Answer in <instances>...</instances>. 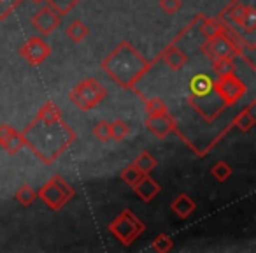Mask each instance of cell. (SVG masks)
<instances>
[{
    "label": "cell",
    "instance_id": "d4e9b609",
    "mask_svg": "<svg viewBox=\"0 0 256 253\" xmlns=\"http://www.w3.org/2000/svg\"><path fill=\"white\" fill-rule=\"evenodd\" d=\"M151 248H153L154 251H158V253H168L172 248H174V241H172V237L168 234L162 232V234H158L156 237H154Z\"/></svg>",
    "mask_w": 256,
    "mask_h": 253
},
{
    "label": "cell",
    "instance_id": "603a6c76",
    "mask_svg": "<svg viewBox=\"0 0 256 253\" xmlns=\"http://www.w3.org/2000/svg\"><path fill=\"white\" fill-rule=\"evenodd\" d=\"M128 134H130V127H128L123 120L110 121V141H114V143H121V141L126 139Z\"/></svg>",
    "mask_w": 256,
    "mask_h": 253
},
{
    "label": "cell",
    "instance_id": "52a82bcc",
    "mask_svg": "<svg viewBox=\"0 0 256 253\" xmlns=\"http://www.w3.org/2000/svg\"><path fill=\"white\" fill-rule=\"evenodd\" d=\"M212 88H214V92L218 93V97L221 99L224 107L235 106V104L246 95V92H248L246 83L242 81L235 72L218 76L216 81H212Z\"/></svg>",
    "mask_w": 256,
    "mask_h": 253
},
{
    "label": "cell",
    "instance_id": "9c48e42d",
    "mask_svg": "<svg viewBox=\"0 0 256 253\" xmlns=\"http://www.w3.org/2000/svg\"><path fill=\"white\" fill-rule=\"evenodd\" d=\"M146 129L153 134L158 139H165L170 132L178 130V125L176 120L168 111H162V113H154V114H148L146 120H144Z\"/></svg>",
    "mask_w": 256,
    "mask_h": 253
},
{
    "label": "cell",
    "instance_id": "7a4b0ae2",
    "mask_svg": "<svg viewBox=\"0 0 256 253\" xmlns=\"http://www.w3.org/2000/svg\"><path fill=\"white\" fill-rule=\"evenodd\" d=\"M156 65V60H148L137 51L130 41H121L102 62H100V69L116 83L120 88L123 90H132L139 97L142 93L137 90V83L150 72V69Z\"/></svg>",
    "mask_w": 256,
    "mask_h": 253
},
{
    "label": "cell",
    "instance_id": "44dd1931",
    "mask_svg": "<svg viewBox=\"0 0 256 253\" xmlns=\"http://www.w3.org/2000/svg\"><path fill=\"white\" fill-rule=\"evenodd\" d=\"M232 174H234V169H232V165L226 164L224 160L216 162V164L210 167V176L220 183L228 181V178H232Z\"/></svg>",
    "mask_w": 256,
    "mask_h": 253
},
{
    "label": "cell",
    "instance_id": "ba28073f",
    "mask_svg": "<svg viewBox=\"0 0 256 253\" xmlns=\"http://www.w3.org/2000/svg\"><path fill=\"white\" fill-rule=\"evenodd\" d=\"M18 53L28 65L37 67V65L44 64L51 57V46L46 43L44 37L36 36V37H30L28 41H25L20 46Z\"/></svg>",
    "mask_w": 256,
    "mask_h": 253
},
{
    "label": "cell",
    "instance_id": "ac0fdd59",
    "mask_svg": "<svg viewBox=\"0 0 256 253\" xmlns=\"http://www.w3.org/2000/svg\"><path fill=\"white\" fill-rule=\"evenodd\" d=\"M132 164L136 165V167L139 169L142 174H151V172L156 169L158 162H156V158H154L153 155L150 153V151H140Z\"/></svg>",
    "mask_w": 256,
    "mask_h": 253
},
{
    "label": "cell",
    "instance_id": "ffe728a7",
    "mask_svg": "<svg viewBox=\"0 0 256 253\" xmlns=\"http://www.w3.org/2000/svg\"><path fill=\"white\" fill-rule=\"evenodd\" d=\"M14 199H16V202H20L22 206L28 207V206H32V204L36 202L37 192H36V190H34L30 185H22L18 190H16Z\"/></svg>",
    "mask_w": 256,
    "mask_h": 253
},
{
    "label": "cell",
    "instance_id": "83f0119b",
    "mask_svg": "<svg viewBox=\"0 0 256 253\" xmlns=\"http://www.w3.org/2000/svg\"><path fill=\"white\" fill-rule=\"evenodd\" d=\"M93 134H95V137L100 141V143H107V141H110V121H98V123L93 127Z\"/></svg>",
    "mask_w": 256,
    "mask_h": 253
},
{
    "label": "cell",
    "instance_id": "2e32d148",
    "mask_svg": "<svg viewBox=\"0 0 256 253\" xmlns=\"http://www.w3.org/2000/svg\"><path fill=\"white\" fill-rule=\"evenodd\" d=\"M65 34H67V37L72 41V43L79 44V43H82V41H84L86 37L90 36V29L81 22V20H74V22H70L67 25V29H65Z\"/></svg>",
    "mask_w": 256,
    "mask_h": 253
},
{
    "label": "cell",
    "instance_id": "4dcf8cb0",
    "mask_svg": "<svg viewBox=\"0 0 256 253\" xmlns=\"http://www.w3.org/2000/svg\"><path fill=\"white\" fill-rule=\"evenodd\" d=\"M32 2H34V4H42L44 0H32Z\"/></svg>",
    "mask_w": 256,
    "mask_h": 253
},
{
    "label": "cell",
    "instance_id": "4fadbf2b",
    "mask_svg": "<svg viewBox=\"0 0 256 253\" xmlns=\"http://www.w3.org/2000/svg\"><path fill=\"white\" fill-rule=\"evenodd\" d=\"M254 107H256V102L252 100L251 104H249L246 109H242L240 113L237 114V116L232 120V129H237L238 132L242 134H248L249 130L254 127L256 123V118H254Z\"/></svg>",
    "mask_w": 256,
    "mask_h": 253
},
{
    "label": "cell",
    "instance_id": "484cf974",
    "mask_svg": "<svg viewBox=\"0 0 256 253\" xmlns=\"http://www.w3.org/2000/svg\"><path fill=\"white\" fill-rule=\"evenodd\" d=\"M142 172L139 171V169L136 167L134 164H130V165H126V167L121 171V174H120V178H121V181L123 183H126L128 186H134L137 181H139L140 178H142Z\"/></svg>",
    "mask_w": 256,
    "mask_h": 253
},
{
    "label": "cell",
    "instance_id": "4316f807",
    "mask_svg": "<svg viewBox=\"0 0 256 253\" xmlns=\"http://www.w3.org/2000/svg\"><path fill=\"white\" fill-rule=\"evenodd\" d=\"M22 4L23 0H0V22L9 18Z\"/></svg>",
    "mask_w": 256,
    "mask_h": 253
},
{
    "label": "cell",
    "instance_id": "d6986e66",
    "mask_svg": "<svg viewBox=\"0 0 256 253\" xmlns=\"http://www.w3.org/2000/svg\"><path fill=\"white\" fill-rule=\"evenodd\" d=\"M224 29V23L221 22L220 18H204L202 22H200V34H202L206 39H209V37H212L214 34L221 32V30Z\"/></svg>",
    "mask_w": 256,
    "mask_h": 253
},
{
    "label": "cell",
    "instance_id": "6da1fadb",
    "mask_svg": "<svg viewBox=\"0 0 256 253\" xmlns=\"http://www.w3.org/2000/svg\"><path fill=\"white\" fill-rule=\"evenodd\" d=\"M22 136L25 146L46 165L54 164L78 139V134L64 120L62 109L53 100H46L40 106Z\"/></svg>",
    "mask_w": 256,
    "mask_h": 253
},
{
    "label": "cell",
    "instance_id": "8992f818",
    "mask_svg": "<svg viewBox=\"0 0 256 253\" xmlns=\"http://www.w3.org/2000/svg\"><path fill=\"white\" fill-rule=\"evenodd\" d=\"M202 53L209 58L210 62L218 60V58H224V57H242L244 58V48L230 36V32L226 30V25L221 32L214 34L212 37L206 39V43L202 44Z\"/></svg>",
    "mask_w": 256,
    "mask_h": 253
},
{
    "label": "cell",
    "instance_id": "8fae6325",
    "mask_svg": "<svg viewBox=\"0 0 256 253\" xmlns=\"http://www.w3.org/2000/svg\"><path fill=\"white\" fill-rule=\"evenodd\" d=\"M0 148L9 155H16L20 150H23L25 143H23L22 132H18L14 127L8 123L0 125Z\"/></svg>",
    "mask_w": 256,
    "mask_h": 253
},
{
    "label": "cell",
    "instance_id": "f1b7e54d",
    "mask_svg": "<svg viewBox=\"0 0 256 253\" xmlns=\"http://www.w3.org/2000/svg\"><path fill=\"white\" fill-rule=\"evenodd\" d=\"M144 109L148 114H154V113H162V111H168L165 100H162L160 97H153V99H148L144 102Z\"/></svg>",
    "mask_w": 256,
    "mask_h": 253
},
{
    "label": "cell",
    "instance_id": "cb8c5ba5",
    "mask_svg": "<svg viewBox=\"0 0 256 253\" xmlns=\"http://www.w3.org/2000/svg\"><path fill=\"white\" fill-rule=\"evenodd\" d=\"M212 71L216 72L218 76L223 74H230V72H235V58L234 57H224V58H218V60H212Z\"/></svg>",
    "mask_w": 256,
    "mask_h": 253
},
{
    "label": "cell",
    "instance_id": "277c9868",
    "mask_svg": "<svg viewBox=\"0 0 256 253\" xmlns=\"http://www.w3.org/2000/svg\"><path fill=\"white\" fill-rule=\"evenodd\" d=\"M109 232L112 237H116L123 246H130L140 237L146 225L144 221L134 213L132 209H123L112 221L109 223Z\"/></svg>",
    "mask_w": 256,
    "mask_h": 253
},
{
    "label": "cell",
    "instance_id": "5bb4252c",
    "mask_svg": "<svg viewBox=\"0 0 256 253\" xmlns=\"http://www.w3.org/2000/svg\"><path fill=\"white\" fill-rule=\"evenodd\" d=\"M170 209L178 218L186 220V218H190L196 211V202L190 195H186V193H179L170 202Z\"/></svg>",
    "mask_w": 256,
    "mask_h": 253
},
{
    "label": "cell",
    "instance_id": "5b68a950",
    "mask_svg": "<svg viewBox=\"0 0 256 253\" xmlns=\"http://www.w3.org/2000/svg\"><path fill=\"white\" fill-rule=\"evenodd\" d=\"M76 190L67 179L60 174H54L46 185H42L37 192V199H40L51 211H60L74 199Z\"/></svg>",
    "mask_w": 256,
    "mask_h": 253
},
{
    "label": "cell",
    "instance_id": "9a60e30c",
    "mask_svg": "<svg viewBox=\"0 0 256 253\" xmlns=\"http://www.w3.org/2000/svg\"><path fill=\"white\" fill-rule=\"evenodd\" d=\"M212 92V79L206 74H196L190 81V95L188 99H200Z\"/></svg>",
    "mask_w": 256,
    "mask_h": 253
},
{
    "label": "cell",
    "instance_id": "f546056e",
    "mask_svg": "<svg viewBox=\"0 0 256 253\" xmlns=\"http://www.w3.org/2000/svg\"><path fill=\"white\" fill-rule=\"evenodd\" d=\"M158 4H160V8L164 9L167 15H176V13L181 9L182 0H160Z\"/></svg>",
    "mask_w": 256,
    "mask_h": 253
},
{
    "label": "cell",
    "instance_id": "7402d4cb",
    "mask_svg": "<svg viewBox=\"0 0 256 253\" xmlns=\"http://www.w3.org/2000/svg\"><path fill=\"white\" fill-rule=\"evenodd\" d=\"M46 6H50L53 11H56L60 16H67L81 0H44Z\"/></svg>",
    "mask_w": 256,
    "mask_h": 253
},
{
    "label": "cell",
    "instance_id": "e0dca14e",
    "mask_svg": "<svg viewBox=\"0 0 256 253\" xmlns=\"http://www.w3.org/2000/svg\"><path fill=\"white\" fill-rule=\"evenodd\" d=\"M237 29L242 30V34L246 36H252L256 29V8L254 6H248L244 11V15L240 16V20L237 22Z\"/></svg>",
    "mask_w": 256,
    "mask_h": 253
},
{
    "label": "cell",
    "instance_id": "30bf717a",
    "mask_svg": "<svg viewBox=\"0 0 256 253\" xmlns=\"http://www.w3.org/2000/svg\"><path fill=\"white\" fill-rule=\"evenodd\" d=\"M62 16L56 11L50 8V6H42V8L37 9V13L32 16L30 23L32 27L40 34V37H48L54 32V30L60 27Z\"/></svg>",
    "mask_w": 256,
    "mask_h": 253
},
{
    "label": "cell",
    "instance_id": "7c38bea8",
    "mask_svg": "<svg viewBox=\"0 0 256 253\" xmlns=\"http://www.w3.org/2000/svg\"><path fill=\"white\" fill-rule=\"evenodd\" d=\"M132 188H134V192H136V195L139 197L142 202H151V200L162 192V186L151 178V174H144Z\"/></svg>",
    "mask_w": 256,
    "mask_h": 253
},
{
    "label": "cell",
    "instance_id": "3957f363",
    "mask_svg": "<svg viewBox=\"0 0 256 253\" xmlns=\"http://www.w3.org/2000/svg\"><path fill=\"white\" fill-rule=\"evenodd\" d=\"M107 99V88L95 78H86L79 81L74 88L68 92V100L78 109L90 111L102 104Z\"/></svg>",
    "mask_w": 256,
    "mask_h": 253
}]
</instances>
